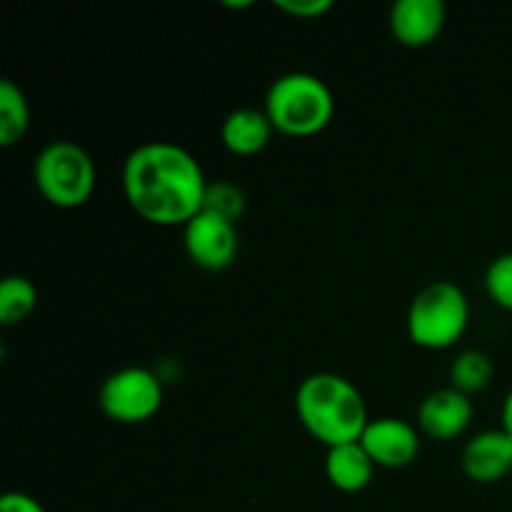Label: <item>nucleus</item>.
Wrapping results in <instances>:
<instances>
[{
    "label": "nucleus",
    "mask_w": 512,
    "mask_h": 512,
    "mask_svg": "<svg viewBox=\"0 0 512 512\" xmlns=\"http://www.w3.org/2000/svg\"><path fill=\"white\" fill-rule=\"evenodd\" d=\"M485 290L495 305L512 313V253L500 255L485 273Z\"/></svg>",
    "instance_id": "nucleus-18"
},
{
    "label": "nucleus",
    "mask_w": 512,
    "mask_h": 512,
    "mask_svg": "<svg viewBox=\"0 0 512 512\" xmlns=\"http://www.w3.org/2000/svg\"><path fill=\"white\" fill-rule=\"evenodd\" d=\"M103 413L115 423L135 425L153 418L163 405L160 375L148 368H123L110 375L98 395Z\"/></svg>",
    "instance_id": "nucleus-6"
},
{
    "label": "nucleus",
    "mask_w": 512,
    "mask_h": 512,
    "mask_svg": "<svg viewBox=\"0 0 512 512\" xmlns=\"http://www.w3.org/2000/svg\"><path fill=\"white\" fill-rule=\"evenodd\" d=\"M0 512H45V508L25 493H5L0 498Z\"/></svg>",
    "instance_id": "nucleus-20"
},
{
    "label": "nucleus",
    "mask_w": 512,
    "mask_h": 512,
    "mask_svg": "<svg viewBox=\"0 0 512 512\" xmlns=\"http://www.w3.org/2000/svg\"><path fill=\"white\" fill-rule=\"evenodd\" d=\"M123 190L143 220L185 228L203 210L208 180L198 160L180 145L145 143L125 160Z\"/></svg>",
    "instance_id": "nucleus-1"
},
{
    "label": "nucleus",
    "mask_w": 512,
    "mask_h": 512,
    "mask_svg": "<svg viewBox=\"0 0 512 512\" xmlns=\"http://www.w3.org/2000/svg\"><path fill=\"white\" fill-rule=\"evenodd\" d=\"M295 410L303 428L328 448L358 443L370 423L360 390L335 373L308 375L295 393Z\"/></svg>",
    "instance_id": "nucleus-2"
},
{
    "label": "nucleus",
    "mask_w": 512,
    "mask_h": 512,
    "mask_svg": "<svg viewBox=\"0 0 512 512\" xmlns=\"http://www.w3.org/2000/svg\"><path fill=\"white\" fill-rule=\"evenodd\" d=\"M418 423L428 438L453 440L473 423V403L455 388L435 390L420 403Z\"/></svg>",
    "instance_id": "nucleus-10"
},
{
    "label": "nucleus",
    "mask_w": 512,
    "mask_h": 512,
    "mask_svg": "<svg viewBox=\"0 0 512 512\" xmlns=\"http://www.w3.org/2000/svg\"><path fill=\"white\" fill-rule=\"evenodd\" d=\"M40 195L55 208H80L95 190V165L88 150L70 140L45 145L33 165Z\"/></svg>",
    "instance_id": "nucleus-5"
},
{
    "label": "nucleus",
    "mask_w": 512,
    "mask_h": 512,
    "mask_svg": "<svg viewBox=\"0 0 512 512\" xmlns=\"http://www.w3.org/2000/svg\"><path fill=\"white\" fill-rule=\"evenodd\" d=\"M38 305V290L23 275H8L0 285V323H23Z\"/></svg>",
    "instance_id": "nucleus-16"
},
{
    "label": "nucleus",
    "mask_w": 512,
    "mask_h": 512,
    "mask_svg": "<svg viewBox=\"0 0 512 512\" xmlns=\"http://www.w3.org/2000/svg\"><path fill=\"white\" fill-rule=\"evenodd\" d=\"M245 193L238 185L228 183V180H220V183H208L205 190V203L203 210L208 213L220 215V218L230 220V223H238L245 213Z\"/></svg>",
    "instance_id": "nucleus-17"
},
{
    "label": "nucleus",
    "mask_w": 512,
    "mask_h": 512,
    "mask_svg": "<svg viewBox=\"0 0 512 512\" xmlns=\"http://www.w3.org/2000/svg\"><path fill=\"white\" fill-rule=\"evenodd\" d=\"M30 125V108L25 93L13 80H0V145L18 143Z\"/></svg>",
    "instance_id": "nucleus-14"
},
{
    "label": "nucleus",
    "mask_w": 512,
    "mask_h": 512,
    "mask_svg": "<svg viewBox=\"0 0 512 512\" xmlns=\"http://www.w3.org/2000/svg\"><path fill=\"white\" fill-rule=\"evenodd\" d=\"M275 8L295 18H320L333 8V0H275Z\"/></svg>",
    "instance_id": "nucleus-19"
},
{
    "label": "nucleus",
    "mask_w": 512,
    "mask_h": 512,
    "mask_svg": "<svg viewBox=\"0 0 512 512\" xmlns=\"http://www.w3.org/2000/svg\"><path fill=\"white\" fill-rule=\"evenodd\" d=\"M493 373L495 365L488 353H483V350H465V353L455 358L453 368H450V380H453L455 390H460L463 395H473L488 388Z\"/></svg>",
    "instance_id": "nucleus-15"
},
{
    "label": "nucleus",
    "mask_w": 512,
    "mask_h": 512,
    "mask_svg": "<svg viewBox=\"0 0 512 512\" xmlns=\"http://www.w3.org/2000/svg\"><path fill=\"white\" fill-rule=\"evenodd\" d=\"M273 130V123H270V118L265 115V110L240 108L233 110V113L223 120L220 138H223V145L230 153L255 155L270 143Z\"/></svg>",
    "instance_id": "nucleus-12"
},
{
    "label": "nucleus",
    "mask_w": 512,
    "mask_h": 512,
    "mask_svg": "<svg viewBox=\"0 0 512 512\" xmlns=\"http://www.w3.org/2000/svg\"><path fill=\"white\" fill-rule=\"evenodd\" d=\"M335 100L325 80L313 73H285L265 95V115L275 130L293 138H308L330 125Z\"/></svg>",
    "instance_id": "nucleus-3"
},
{
    "label": "nucleus",
    "mask_w": 512,
    "mask_h": 512,
    "mask_svg": "<svg viewBox=\"0 0 512 512\" xmlns=\"http://www.w3.org/2000/svg\"><path fill=\"white\" fill-rule=\"evenodd\" d=\"M225 8H250L253 5V0H243V3H230V0H225Z\"/></svg>",
    "instance_id": "nucleus-22"
},
{
    "label": "nucleus",
    "mask_w": 512,
    "mask_h": 512,
    "mask_svg": "<svg viewBox=\"0 0 512 512\" xmlns=\"http://www.w3.org/2000/svg\"><path fill=\"white\" fill-rule=\"evenodd\" d=\"M445 18L443 0H398L390 10V30L400 45L425 48L443 33Z\"/></svg>",
    "instance_id": "nucleus-9"
},
{
    "label": "nucleus",
    "mask_w": 512,
    "mask_h": 512,
    "mask_svg": "<svg viewBox=\"0 0 512 512\" xmlns=\"http://www.w3.org/2000/svg\"><path fill=\"white\" fill-rule=\"evenodd\" d=\"M360 445L380 468H405L413 463L420 453L418 430L410 423L398 418H378L370 420L365 428Z\"/></svg>",
    "instance_id": "nucleus-8"
},
{
    "label": "nucleus",
    "mask_w": 512,
    "mask_h": 512,
    "mask_svg": "<svg viewBox=\"0 0 512 512\" xmlns=\"http://www.w3.org/2000/svg\"><path fill=\"white\" fill-rule=\"evenodd\" d=\"M185 253L198 268L218 273L233 265L238 255L240 240L238 228L220 215L200 210L188 225H185Z\"/></svg>",
    "instance_id": "nucleus-7"
},
{
    "label": "nucleus",
    "mask_w": 512,
    "mask_h": 512,
    "mask_svg": "<svg viewBox=\"0 0 512 512\" xmlns=\"http://www.w3.org/2000/svg\"><path fill=\"white\" fill-rule=\"evenodd\" d=\"M503 430H508V433L512 435V390L503 403Z\"/></svg>",
    "instance_id": "nucleus-21"
},
{
    "label": "nucleus",
    "mask_w": 512,
    "mask_h": 512,
    "mask_svg": "<svg viewBox=\"0 0 512 512\" xmlns=\"http://www.w3.org/2000/svg\"><path fill=\"white\" fill-rule=\"evenodd\" d=\"M463 473L475 483H498L512 473V435L508 430H485L463 450Z\"/></svg>",
    "instance_id": "nucleus-11"
},
{
    "label": "nucleus",
    "mask_w": 512,
    "mask_h": 512,
    "mask_svg": "<svg viewBox=\"0 0 512 512\" xmlns=\"http://www.w3.org/2000/svg\"><path fill=\"white\" fill-rule=\"evenodd\" d=\"M470 323V305L450 280L430 283L415 295L408 310V335L425 350H445L458 343Z\"/></svg>",
    "instance_id": "nucleus-4"
},
{
    "label": "nucleus",
    "mask_w": 512,
    "mask_h": 512,
    "mask_svg": "<svg viewBox=\"0 0 512 512\" xmlns=\"http://www.w3.org/2000/svg\"><path fill=\"white\" fill-rule=\"evenodd\" d=\"M375 463L365 448L358 443L338 445V448L328 450L325 458V475H328L330 485L340 493H360L373 480Z\"/></svg>",
    "instance_id": "nucleus-13"
}]
</instances>
